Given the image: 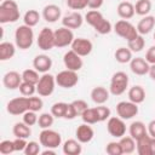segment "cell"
<instances>
[{"label": "cell", "mask_w": 155, "mask_h": 155, "mask_svg": "<svg viewBox=\"0 0 155 155\" xmlns=\"http://www.w3.org/2000/svg\"><path fill=\"white\" fill-rule=\"evenodd\" d=\"M154 40H155V33H154Z\"/></svg>", "instance_id": "obj_56"}, {"label": "cell", "mask_w": 155, "mask_h": 155, "mask_svg": "<svg viewBox=\"0 0 155 155\" xmlns=\"http://www.w3.org/2000/svg\"><path fill=\"white\" fill-rule=\"evenodd\" d=\"M150 155H155V138L151 137L150 142Z\"/></svg>", "instance_id": "obj_55"}, {"label": "cell", "mask_w": 155, "mask_h": 155, "mask_svg": "<svg viewBox=\"0 0 155 155\" xmlns=\"http://www.w3.org/2000/svg\"><path fill=\"white\" fill-rule=\"evenodd\" d=\"M28 102H29V110H33V111H40L44 107V102L40 97L30 96L28 97Z\"/></svg>", "instance_id": "obj_43"}, {"label": "cell", "mask_w": 155, "mask_h": 155, "mask_svg": "<svg viewBox=\"0 0 155 155\" xmlns=\"http://www.w3.org/2000/svg\"><path fill=\"white\" fill-rule=\"evenodd\" d=\"M75 137L81 144H86V143H90L93 139L94 131H93L92 126H90V124L84 122V124L78 126V128L75 131Z\"/></svg>", "instance_id": "obj_17"}, {"label": "cell", "mask_w": 155, "mask_h": 155, "mask_svg": "<svg viewBox=\"0 0 155 155\" xmlns=\"http://www.w3.org/2000/svg\"><path fill=\"white\" fill-rule=\"evenodd\" d=\"M105 153L108 155H122V149L119 142H109L105 147Z\"/></svg>", "instance_id": "obj_45"}, {"label": "cell", "mask_w": 155, "mask_h": 155, "mask_svg": "<svg viewBox=\"0 0 155 155\" xmlns=\"http://www.w3.org/2000/svg\"><path fill=\"white\" fill-rule=\"evenodd\" d=\"M84 17L79 12V11H73L68 15H65L63 18H62V25L63 27H67L69 29H78L84 23Z\"/></svg>", "instance_id": "obj_16"}, {"label": "cell", "mask_w": 155, "mask_h": 155, "mask_svg": "<svg viewBox=\"0 0 155 155\" xmlns=\"http://www.w3.org/2000/svg\"><path fill=\"white\" fill-rule=\"evenodd\" d=\"M134 11L136 15L138 16H148L149 12L151 11V1L150 0H137L134 5Z\"/></svg>", "instance_id": "obj_33"}, {"label": "cell", "mask_w": 155, "mask_h": 155, "mask_svg": "<svg viewBox=\"0 0 155 155\" xmlns=\"http://www.w3.org/2000/svg\"><path fill=\"white\" fill-rule=\"evenodd\" d=\"M67 108H68V103H65V102H57V103L52 104L51 114L54 117H57V119H64Z\"/></svg>", "instance_id": "obj_36"}, {"label": "cell", "mask_w": 155, "mask_h": 155, "mask_svg": "<svg viewBox=\"0 0 155 155\" xmlns=\"http://www.w3.org/2000/svg\"><path fill=\"white\" fill-rule=\"evenodd\" d=\"M104 0H87V7H90L91 10H98L99 7H102Z\"/></svg>", "instance_id": "obj_51"}, {"label": "cell", "mask_w": 155, "mask_h": 155, "mask_svg": "<svg viewBox=\"0 0 155 155\" xmlns=\"http://www.w3.org/2000/svg\"><path fill=\"white\" fill-rule=\"evenodd\" d=\"M127 96H128V101L136 104H140L145 99V90L139 85H134L128 90Z\"/></svg>", "instance_id": "obj_27"}, {"label": "cell", "mask_w": 155, "mask_h": 155, "mask_svg": "<svg viewBox=\"0 0 155 155\" xmlns=\"http://www.w3.org/2000/svg\"><path fill=\"white\" fill-rule=\"evenodd\" d=\"M116 12H117V15H119V17L121 19H130L136 15L134 5L132 2H130V1H121L117 5Z\"/></svg>", "instance_id": "obj_24"}, {"label": "cell", "mask_w": 155, "mask_h": 155, "mask_svg": "<svg viewBox=\"0 0 155 155\" xmlns=\"http://www.w3.org/2000/svg\"><path fill=\"white\" fill-rule=\"evenodd\" d=\"M40 145L41 144H39L38 142H35V140H31V142H28V144H27V147H25V149H24V154L25 155H38V154H40L41 151H40Z\"/></svg>", "instance_id": "obj_47"}, {"label": "cell", "mask_w": 155, "mask_h": 155, "mask_svg": "<svg viewBox=\"0 0 155 155\" xmlns=\"http://www.w3.org/2000/svg\"><path fill=\"white\" fill-rule=\"evenodd\" d=\"M22 117H23V122H25L30 127L38 124V119H39V116L36 115V111H33V110H27Z\"/></svg>", "instance_id": "obj_46"}, {"label": "cell", "mask_w": 155, "mask_h": 155, "mask_svg": "<svg viewBox=\"0 0 155 155\" xmlns=\"http://www.w3.org/2000/svg\"><path fill=\"white\" fill-rule=\"evenodd\" d=\"M18 90H19V92H21V94H22V96L30 97V96H34V93L36 92V85L30 84V82L22 81V84L19 85Z\"/></svg>", "instance_id": "obj_40"}, {"label": "cell", "mask_w": 155, "mask_h": 155, "mask_svg": "<svg viewBox=\"0 0 155 155\" xmlns=\"http://www.w3.org/2000/svg\"><path fill=\"white\" fill-rule=\"evenodd\" d=\"M71 50L74 52H76L79 56L81 57H86L88 56L92 50H93V44L91 40L85 39V38H76L74 39V41L71 42Z\"/></svg>", "instance_id": "obj_14"}, {"label": "cell", "mask_w": 155, "mask_h": 155, "mask_svg": "<svg viewBox=\"0 0 155 155\" xmlns=\"http://www.w3.org/2000/svg\"><path fill=\"white\" fill-rule=\"evenodd\" d=\"M13 143H15L16 151H24V149H25V147L28 144V142H27L25 138H18V137H16V139L13 140Z\"/></svg>", "instance_id": "obj_49"}, {"label": "cell", "mask_w": 155, "mask_h": 155, "mask_svg": "<svg viewBox=\"0 0 155 155\" xmlns=\"http://www.w3.org/2000/svg\"><path fill=\"white\" fill-rule=\"evenodd\" d=\"M145 61L149 64H155V45L150 46L145 53Z\"/></svg>", "instance_id": "obj_50"}, {"label": "cell", "mask_w": 155, "mask_h": 155, "mask_svg": "<svg viewBox=\"0 0 155 155\" xmlns=\"http://www.w3.org/2000/svg\"><path fill=\"white\" fill-rule=\"evenodd\" d=\"M132 51L128 48V47H119L115 53H114V57L116 59L117 63L120 64H126V63H130L131 59L133 58L132 57Z\"/></svg>", "instance_id": "obj_31"}, {"label": "cell", "mask_w": 155, "mask_h": 155, "mask_svg": "<svg viewBox=\"0 0 155 155\" xmlns=\"http://www.w3.org/2000/svg\"><path fill=\"white\" fill-rule=\"evenodd\" d=\"M149 76L151 80L155 81V64H150V68H149Z\"/></svg>", "instance_id": "obj_53"}, {"label": "cell", "mask_w": 155, "mask_h": 155, "mask_svg": "<svg viewBox=\"0 0 155 155\" xmlns=\"http://www.w3.org/2000/svg\"><path fill=\"white\" fill-rule=\"evenodd\" d=\"M113 30L116 33V35H119L120 38L125 39L126 41H131L132 39H134L138 35L136 25H133L131 22H128V19H120V21H117L114 24Z\"/></svg>", "instance_id": "obj_5"}, {"label": "cell", "mask_w": 155, "mask_h": 155, "mask_svg": "<svg viewBox=\"0 0 155 155\" xmlns=\"http://www.w3.org/2000/svg\"><path fill=\"white\" fill-rule=\"evenodd\" d=\"M16 149H15V143L13 140H10V139H5L2 142H0V153L2 155H10L12 153H15Z\"/></svg>", "instance_id": "obj_42"}, {"label": "cell", "mask_w": 155, "mask_h": 155, "mask_svg": "<svg viewBox=\"0 0 155 155\" xmlns=\"http://www.w3.org/2000/svg\"><path fill=\"white\" fill-rule=\"evenodd\" d=\"M40 21V13L36 10H28L23 16V22L25 25L35 27Z\"/></svg>", "instance_id": "obj_34"}, {"label": "cell", "mask_w": 155, "mask_h": 155, "mask_svg": "<svg viewBox=\"0 0 155 155\" xmlns=\"http://www.w3.org/2000/svg\"><path fill=\"white\" fill-rule=\"evenodd\" d=\"M22 79L23 81L25 82H30V84H34L36 85L40 80V76H39V71L35 70V69H25L23 70L22 73Z\"/></svg>", "instance_id": "obj_39"}, {"label": "cell", "mask_w": 155, "mask_h": 155, "mask_svg": "<svg viewBox=\"0 0 155 155\" xmlns=\"http://www.w3.org/2000/svg\"><path fill=\"white\" fill-rule=\"evenodd\" d=\"M63 63H64V67L67 69L74 70V71H79L82 68V65H84V61H82L81 56H79L73 50H69L68 52L64 53V56H63Z\"/></svg>", "instance_id": "obj_15"}, {"label": "cell", "mask_w": 155, "mask_h": 155, "mask_svg": "<svg viewBox=\"0 0 155 155\" xmlns=\"http://www.w3.org/2000/svg\"><path fill=\"white\" fill-rule=\"evenodd\" d=\"M74 33L71 29L67 27H61L54 30V45L58 48L70 46L74 41Z\"/></svg>", "instance_id": "obj_11"}, {"label": "cell", "mask_w": 155, "mask_h": 155, "mask_svg": "<svg viewBox=\"0 0 155 155\" xmlns=\"http://www.w3.org/2000/svg\"><path fill=\"white\" fill-rule=\"evenodd\" d=\"M34 42V31L29 25H19L15 31V44L19 50H28Z\"/></svg>", "instance_id": "obj_3"}, {"label": "cell", "mask_w": 155, "mask_h": 155, "mask_svg": "<svg viewBox=\"0 0 155 155\" xmlns=\"http://www.w3.org/2000/svg\"><path fill=\"white\" fill-rule=\"evenodd\" d=\"M155 25V16H144L137 24V31L140 35H147L149 34Z\"/></svg>", "instance_id": "obj_23"}, {"label": "cell", "mask_w": 155, "mask_h": 155, "mask_svg": "<svg viewBox=\"0 0 155 155\" xmlns=\"http://www.w3.org/2000/svg\"><path fill=\"white\" fill-rule=\"evenodd\" d=\"M16 44H12L10 41H2L0 44V61L5 62L11 59L16 54Z\"/></svg>", "instance_id": "obj_28"}, {"label": "cell", "mask_w": 155, "mask_h": 155, "mask_svg": "<svg viewBox=\"0 0 155 155\" xmlns=\"http://www.w3.org/2000/svg\"><path fill=\"white\" fill-rule=\"evenodd\" d=\"M150 142L151 137L145 134L136 140V150L138 155H150Z\"/></svg>", "instance_id": "obj_29"}, {"label": "cell", "mask_w": 155, "mask_h": 155, "mask_svg": "<svg viewBox=\"0 0 155 155\" xmlns=\"http://www.w3.org/2000/svg\"><path fill=\"white\" fill-rule=\"evenodd\" d=\"M22 81V74L16 70H10L2 76V84L7 90H17Z\"/></svg>", "instance_id": "obj_18"}, {"label": "cell", "mask_w": 155, "mask_h": 155, "mask_svg": "<svg viewBox=\"0 0 155 155\" xmlns=\"http://www.w3.org/2000/svg\"><path fill=\"white\" fill-rule=\"evenodd\" d=\"M85 21L101 35L109 34L113 30L111 23L105 19L102 12H99L98 10H90L85 15Z\"/></svg>", "instance_id": "obj_1"}, {"label": "cell", "mask_w": 155, "mask_h": 155, "mask_svg": "<svg viewBox=\"0 0 155 155\" xmlns=\"http://www.w3.org/2000/svg\"><path fill=\"white\" fill-rule=\"evenodd\" d=\"M144 46H145V40H144L143 35H140V34H138L131 41H127V47L132 52H140L144 48Z\"/></svg>", "instance_id": "obj_35"}, {"label": "cell", "mask_w": 155, "mask_h": 155, "mask_svg": "<svg viewBox=\"0 0 155 155\" xmlns=\"http://www.w3.org/2000/svg\"><path fill=\"white\" fill-rule=\"evenodd\" d=\"M52 58L47 54H38L33 59V67L35 70H38L41 74L48 73L52 68Z\"/></svg>", "instance_id": "obj_19"}, {"label": "cell", "mask_w": 155, "mask_h": 155, "mask_svg": "<svg viewBox=\"0 0 155 155\" xmlns=\"http://www.w3.org/2000/svg\"><path fill=\"white\" fill-rule=\"evenodd\" d=\"M71 105H73V108L76 113V116H81L82 113L88 108L87 102L84 101V99H75V101L71 102Z\"/></svg>", "instance_id": "obj_44"}, {"label": "cell", "mask_w": 155, "mask_h": 155, "mask_svg": "<svg viewBox=\"0 0 155 155\" xmlns=\"http://www.w3.org/2000/svg\"><path fill=\"white\" fill-rule=\"evenodd\" d=\"M96 109V113H97V116H98V120L99 122H103V121H107L109 117H110V109L108 107H105L104 104H97V107H94Z\"/></svg>", "instance_id": "obj_41"}, {"label": "cell", "mask_w": 155, "mask_h": 155, "mask_svg": "<svg viewBox=\"0 0 155 155\" xmlns=\"http://www.w3.org/2000/svg\"><path fill=\"white\" fill-rule=\"evenodd\" d=\"M149 68H150V64L145 61V58L143 57H136V58H132L131 62H130V69L133 74L136 75H147L149 73Z\"/></svg>", "instance_id": "obj_20"}, {"label": "cell", "mask_w": 155, "mask_h": 155, "mask_svg": "<svg viewBox=\"0 0 155 155\" xmlns=\"http://www.w3.org/2000/svg\"><path fill=\"white\" fill-rule=\"evenodd\" d=\"M61 16H62L61 7L54 4L46 5L42 8V18L48 23H56L61 18Z\"/></svg>", "instance_id": "obj_21"}, {"label": "cell", "mask_w": 155, "mask_h": 155, "mask_svg": "<svg viewBox=\"0 0 155 155\" xmlns=\"http://www.w3.org/2000/svg\"><path fill=\"white\" fill-rule=\"evenodd\" d=\"M79 82L78 71L64 69L56 75V84L62 88H71Z\"/></svg>", "instance_id": "obj_8"}, {"label": "cell", "mask_w": 155, "mask_h": 155, "mask_svg": "<svg viewBox=\"0 0 155 155\" xmlns=\"http://www.w3.org/2000/svg\"><path fill=\"white\" fill-rule=\"evenodd\" d=\"M116 114L124 120H130L138 114V104L131 101H121L116 104Z\"/></svg>", "instance_id": "obj_13"}, {"label": "cell", "mask_w": 155, "mask_h": 155, "mask_svg": "<svg viewBox=\"0 0 155 155\" xmlns=\"http://www.w3.org/2000/svg\"><path fill=\"white\" fill-rule=\"evenodd\" d=\"M12 133L15 137H18V138H29L30 134H31V128L30 126H28L25 122H16L13 125V128H12Z\"/></svg>", "instance_id": "obj_30"}, {"label": "cell", "mask_w": 155, "mask_h": 155, "mask_svg": "<svg viewBox=\"0 0 155 155\" xmlns=\"http://www.w3.org/2000/svg\"><path fill=\"white\" fill-rule=\"evenodd\" d=\"M41 155H56V150L51 148H46L44 151H41Z\"/></svg>", "instance_id": "obj_54"}, {"label": "cell", "mask_w": 155, "mask_h": 155, "mask_svg": "<svg viewBox=\"0 0 155 155\" xmlns=\"http://www.w3.org/2000/svg\"><path fill=\"white\" fill-rule=\"evenodd\" d=\"M128 75L125 71H116L113 74L110 79V85H109V91L113 96H120L125 93V91L128 87Z\"/></svg>", "instance_id": "obj_4"}, {"label": "cell", "mask_w": 155, "mask_h": 155, "mask_svg": "<svg viewBox=\"0 0 155 155\" xmlns=\"http://www.w3.org/2000/svg\"><path fill=\"white\" fill-rule=\"evenodd\" d=\"M36 44L38 47L42 51H50L53 47H56L54 45V31L51 28H42L39 33V36L36 39Z\"/></svg>", "instance_id": "obj_9"}, {"label": "cell", "mask_w": 155, "mask_h": 155, "mask_svg": "<svg viewBox=\"0 0 155 155\" xmlns=\"http://www.w3.org/2000/svg\"><path fill=\"white\" fill-rule=\"evenodd\" d=\"M147 130H148V134L153 138H155V120H151L148 125H147Z\"/></svg>", "instance_id": "obj_52"}, {"label": "cell", "mask_w": 155, "mask_h": 155, "mask_svg": "<svg viewBox=\"0 0 155 155\" xmlns=\"http://www.w3.org/2000/svg\"><path fill=\"white\" fill-rule=\"evenodd\" d=\"M107 130L111 137L121 138L126 134V124L125 120L119 116H110L107 121Z\"/></svg>", "instance_id": "obj_10"}, {"label": "cell", "mask_w": 155, "mask_h": 155, "mask_svg": "<svg viewBox=\"0 0 155 155\" xmlns=\"http://www.w3.org/2000/svg\"><path fill=\"white\" fill-rule=\"evenodd\" d=\"M6 110L11 115H23L27 110H29L28 97L22 96L11 99L6 105Z\"/></svg>", "instance_id": "obj_12"}, {"label": "cell", "mask_w": 155, "mask_h": 155, "mask_svg": "<svg viewBox=\"0 0 155 155\" xmlns=\"http://www.w3.org/2000/svg\"><path fill=\"white\" fill-rule=\"evenodd\" d=\"M91 99L96 103V104H104L108 102L109 99V96H110V91L107 90L105 87L103 86H96L92 88L91 93Z\"/></svg>", "instance_id": "obj_22"}, {"label": "cell", "mask_w": 155, "mask_h": 155, "mask_svg": "<svg viewBox=\"0 0 155 155\" xmlns=\"http://www.w3.org/2000/svg\"><path fill=\"white\" fill-rule=\"evenodd\" d=\"M39 142L45 148L56 149L62 144V136L59 132H57L54 130L45 128L39 134Z\"/></svg>", "instance_id": "obj_7"}, {"label": "cell", "mask_w": 155, "mask_h": 155, "mask_svg": "<svg viewBox=\"0 0 155 155\" xmlns=\"http://www.w3.org/2000/svg\"><path fill=\"white\" fill-rule=\"evenodd\" d=\"M128 133L130 136L133 138V139H139L140 137L148 134V130H147V126L144 122L142 121H133L131 122L130 127H128Z\"/></svg>", "instance_id": "obj_26"}, {"label": "cell", "mask_w": 155, "mask_h": 155, "mask_svg": "<svg viewBox=\"0 0 155 155\" xmlns=\"http://www.w3.org/2000/svg\"><path fill=\"white\" fill-rule=\"evenodd\" d=\"M56 85V76L50 73H45L40 76V80L36 84V92L41 97H48L54 92Z\"/></svg>", "instance_id": "obj_6"}, {"label": "cell", "mask_w": 155, "mask_h": 155, "mask_svg": "<svg viewBox=\"0 0 155 155\" xmlns=\"http://www.w3.org/2000/svg\"><path fill=\"white\" fill-rule=\"evenodd\" d=\"M65 155H80L82 153V145L78 139H67L62 145Z\"/></svg>", "instance_id": "obj_25"}, {"label": "cell", "mask_w": 155, "mask_h": 155, "mask_svg": "<svg viewBox=\"0 0 155 155\" xmlns=\"http://www.w3.org/2000/svg\"><path fill=\"white\" fill-rule=\"evenodd\" d=\"M119 143L122 149V154H132L136 150V139L131 136H122L119 138Z\"/></svg>", "instance_id": "obj_32"}, {"label": "cell", "mask_w": 155, "mask_h": 155, "mask_svg": "<svg viewBox=\"0 0 155 155\" xmlns=\"http://www.w3.org/2000/svg\"><path fill=\"white\" fill-rule=\"evenodd\" d=\"M67 6L74 11L84 10L87 7V0H67Z\"/></svg>", "instance_id": "obj_48"}, {"label": "cell", "mask_w": 155, "mask_h": 155, "mask_svg": "<svg viewBox=\"0 0 155 155\" xmlns=\"http://www.w3.org/2000/svg\"><path fill=\"white\" fill-rule=\"evenodd\" d=\"M21 12L15 0H4L0 4V23H15L19 19Z\"/></svg>", "instance_id": "obj_2"}, {"label": "cell", "mask_w": 155, "mask_h": 155, "mask_svg": "<svg viewBox=\"0 0 155 155\" xmlns=\"http://www.w3.org/2000/svg\"><path fill=\"white\" fill-rule=\"evenodd\" d=\"M1 1H4V0H1Z\"/></svg>", "instance_id": "obj_57"}, {"label": "cell", "mask_w": 155, "mask_h": 155, "mask_svg": "<svg viewBox=\"0 0 155 155\" xmlns=\"http://www.w3.org/2000/svg\"><path fill=\"white\" fill-rule=\"evenodd\" d=\"M81 119H82V121H84L85 124H90V125H94V124L99 122L94 108H87V109L82 113Z\"/></svg>", "instance_id": "obj_38"}, {"label": "cell", "mask_w": 155, "mask_h": 155, "mask_svg": "<svg viewBox=\"0 0 155 155\" xmlns=\"http://www.w3.org/2000/svg\"><path fill=\"white\" fill-rule=\"evenodd\" d=\"M54 122V116L51 114V113H42L39 115V119H38V125L41 130H45V128H50Z\"/></svg>", "instance_id": "obj_37"}]
</instances>
